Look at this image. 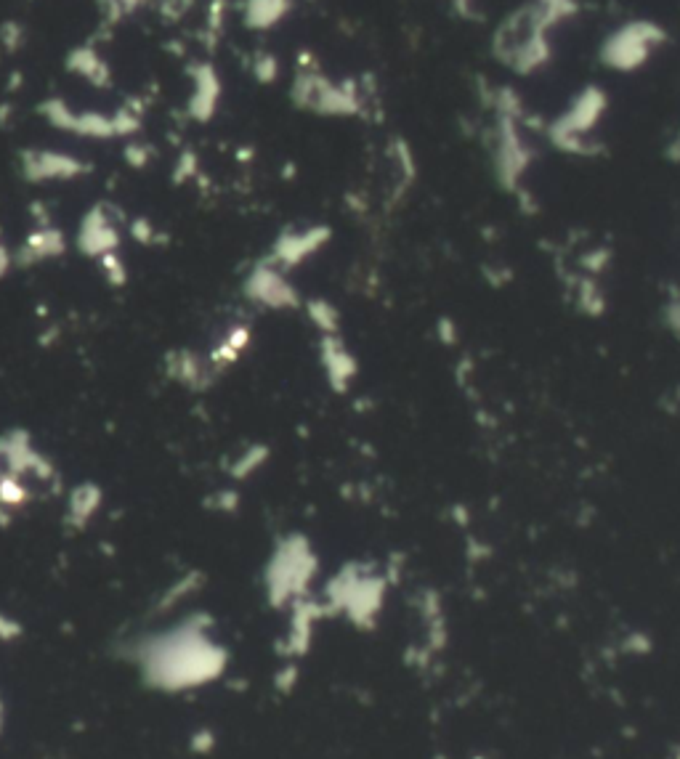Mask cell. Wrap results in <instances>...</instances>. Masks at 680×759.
<instances>
[{"label": "cell", "mask_w": 680, "mask_h": 759, "mask_svg": "<svg viewBox=\"0 0 680 759\" xmlns=\"http://www.w3.org/2000/svg\"><path fill=\"white\" fill-rule=\"evenodd\" d=\"M556 24V19L537 3L516 8L505 16L492 40L497 62L518 75H532L534 69L545 67L550 59V27Z\"/></svg>", "instance_id": "obj_1"}, {"label": "cell", "mask_w": 680, "mask_h": 759, "mask_svg": "<svg viewBox=\"0 0 680 759\" xmlns=\"http://www.w3.org/2000/svg\"><path fill=\"white\" fill-rule=\"evenodd\" d=\"M667 43V32L654 22L635 19L606 35L601 46V62L617 72H633L649 62L651 54Z\"/></svg>", "instance_id": "obj_2"}, {"label": "cell", "mask_w": 680, "mask_h": 759, "mask_svg": "<svg viewBox=\"0 0 680 759\" xmlns=\"http://www.w3.org/2000/svg\"><path fill=\"white\" fill-rule=\"evenodd\" d=\"M293 99L301 107L322 112V115H354L356 109H359L354 85H335L322 72H314V69H301L295 75Z\"/></svg>", "instance_id": "obj_3"}, {"label": "cell", "mask_w": 680, "mask_h": 759, "mask_svg": "<svg viewBox=\"0 0 680 759\" xmlns=\"http://www.w3.org/2000/svg\"><path fill=\"white\" fill-rule=\"evenodd\" d=\"M603 109H606V96H603L601 88L590 85V88L577 93L572 107L550 125V138L561 149H569V152H588L582 138H585V133L593 131V125L601 120Z\"/></svg>", "instance_id": "obj_4"}, {"label": "cell", "mask_w": 680, "mask_h": 759, "mask_svg": "<svg viewBox=\"0 0 680 759\" xmlns=\"http://www.w3.org/2000/svg\"><path fill=\"white\" fill-rule=\"evenodd\" d=\"M293 0H245V24L250 30H269L290 14Z\"/></svg>", "instance_id": "obj_5"}, {"label": "cell", "mask_w": 680, "mask_h": 759, "mask_svg": "<svg viewBox=\"0 0 680 759\" xmlns=\"http://www.w3.org/2000/svg\"><path fill=\"white\" fill-rule=\"evenodd\" d=\"M194 83H197V96H194L192 107L197 112V117H208L216 107L218 96V77L210 67H197L194 72Z\"/></svg>", "instance_id": "obj_6"}, {"label": "cell", "mask_w": 680, "mask_h": 759, "mask_svg": "<svg viewBox=\"0 0 680 759\" xmlns=\"http://www.w3.org/2000/svg\"><path fill=\"white\" fill-rule=\"evenodd\" d=\"M70 67L75 69V72H80V75L88 77V80H93V83H104V80H107V67H104L99 54L91 51V48H78V51L70 56Z\"/></svg>", "instance_id": "obj_7"}, {"label": "cell", "mask_w": 680, "mask_h": 759, "mask_svg": "<svg viewBox=\"0 0 680 759\" xmlns=\"http://www.w3.org/2000/svg\"><path fill=\"white\" fill-rule=\"evenodd\" d=\"M532 3L545 8L556 22H564V19H569V16H574L580 11V3H577V0H532Z\"/></svg>", "instance_id": "obj_8"}, {"label": "cell", "mask_w": 680, "mask_h": 759, "mask_svg": "<svg viewBox=\"0 0 680 759\" xmlns=\"http://www.w3.org/2000/svg\"><path fill=\"white\" fill-rule=\"evenodd\" d=\"M255 75L261 77V80H274L277 77V59L269 54H258L255 56Z\"/></svg>", "instance_id": "obj_9"}, {"label": "cell", "mask_w": 680, "mask_h": 759, "mask_svg": "<svg viewBox=\"0 0 680 759\" xmlns=\"http://www.w3.org/2000/svg\"><path fill=\"white\" fill-rule=\"evenodd\" d=\"M144 0H109V11H117V14H128V11H136Z\"/></svg>", "instance_id": "obj_10"}]
</instances>
